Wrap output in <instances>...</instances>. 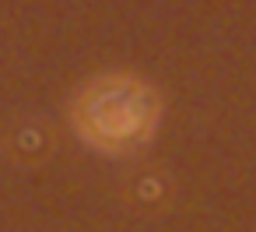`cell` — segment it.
Returning <instances> with one entry per match:
<instances>
[{"mask_svg":"<svg viewBox=\"0 0 256 232\" xmlns=\"http://www.w3.org/2000/svg\"><path fill=\"white\" fill-rule=\"evenodd\" d=\"M162 120V95L137 74H98L70 102V123L98 151H137Z\"/></svg>","mask_w":256,"mask_h":232,"instance_id":"obj_1","label":"cell"}]
</instances>
